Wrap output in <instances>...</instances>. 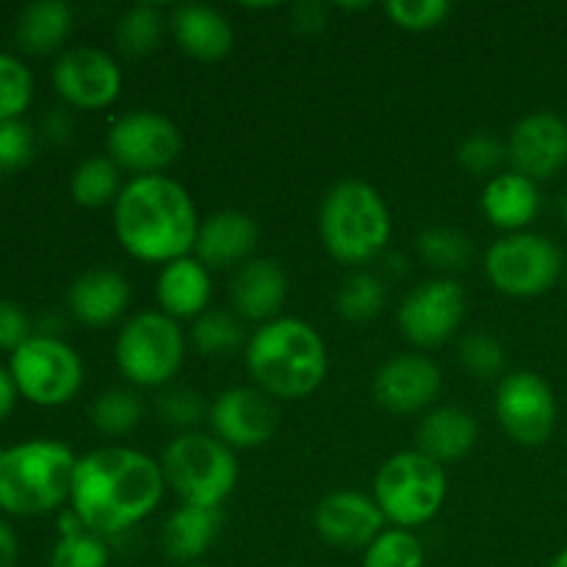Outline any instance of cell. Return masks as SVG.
Wrapping results in <instances>:
<instances>
[{"label": "cell", "instance_id": "obj_9", "mask_svg": "<svg viewBox=\"0 0 567 567\" xmlns=\"http://www.w3.org/2000/svg\"><path fill=\"white\" fill-rule=\"evenodd\" d=\"M485 275L504 297L535 299L563 280L565 260L548 236L532 230L509 233L485 252Z\"/></svg>", "mask_w": 567, "mask_h": 567}, {"label": "cell", "instance_id": "obj_49", "mask_svg": "<svg viewBox=\"0 0 567 567\" xmlns=\"http://www.w3.org/2000/svg\"><path fill=\"white\" fill-rule=\"evenodd\" d=\"M186 567H210V565H203V563H197V565H186Z\"/></svg>", "mask_w": 567, "mask_h": 567}, {"label": "cell", "instance_id": "obj_36", "mask_svg": "<svg viewBox=\"0 0 567 567\" xmlns=\"http://www.w3.org/2000/svg\"><path fill=\"white\" fill-rule=\"evenodd\" d=\"M33 100V75L17 55L0 50V122L22 120Z\"/></svg>", "mask_w": 567, "mask_h": 567}, {"label": "cell", "instance_id": "obj_29", "mask_svg": "<svg viewBox=\"0 0 567 567\" xmlns=\"http://www.w3.org/2000/svg\"><path fill=\"white\" fill-rule=\"evenodd\" d=\"M122 169L109 158V155H92L81 161L70 177V194L81 208H114L116 197L122 194Z\"/></svg>", "mask_w": 567, "mask_h": 567}, {"label": "cell", "instance_id": "obj_6", "mask_svg": "<svg viewBox=\"0 0 567 567\" xmlns=\"http://www.w3.org/2000/svg\"><path fill=\"white\" fill-rule=\"evenodd\" d=\"M166 491L188 507L221 509L238 485V460L230 446L205 432H183L172 437L161 457Z\"/></svg>", "mask_w": 567, "mask_h": 567}, {"label": "cell", "instance_id": "obj_45", "mask_svg": "<svg viewBox=\"0 0 567 567\" xmlns=\"http://www.w3.org/2000/svg\"><path fill=\"white\" fill-rule=\"evenodd\" d=\"M17 396H20V391H17L14 385V377H11L9 369L0 365V424L11 415V410H14L17 404Z\"/></svg>", "mask_w": 567, "mask_h": 567}, {"label": "cell", "instance_id": "obj_17", "mask_svg": "<svg viewBox=\"0 0 567 567\" xmlns=\"http://www.w3.org/2000/svg\"><path fill=\"white\" fill-rule=\"evenodd\" d=\"M441 388L443 377L437 363L419 352L393 354L388 363L380 365L374 382H371L377 404L396 415L432 410L435 399L441 396Z\"/></svg>", "mask_w": 567, "mask_h": 567}, {"label": "cell", "instance_id": "obj_42", "mask_svg": "<svg viewBox=\"0 0 567 567\" xmlns=\"http://www.w3.org/2000/svg\"><path fill=\"white\" fill-rule=\"evenodd\" d=\"M31 336V319H28L25 310L17 302L0 299V349L14 352V349H20Z\"/></svg>", "mask_w": 567, "mask_h": 567}, {"label": "cell", "instance_id": "obj_8", "mask_svg": "<svg viewBox=\"0 0 567 567\" xmlns=\"http://www.w3.org/2000/svg\"><path fill=\"white\" fill-rule=\"evenodd\" d=\"M116 369L136 388H166L186 360L181 324L161 310H142L122 324L114 343Z\"/></svg>", "mask_w": 567, "mask_h": 567}, {"label": "cell", "instance_id": "obj_31", "mask_svg": "<svg viewBox=\"0 0 567 567\" xmlns=\"http://www.w3.org/2000/svg\"><path fill=\"white\" fill-rule=\"evenodd\" d=\"M415 249L426 266L441 271V277H452L454 271L468 269V264L474 260V241L463 230L446 225L421 230L415 238Z\"/></svg>", "mask_w": 567, "mask_h": 567}, {"label": "cell", "instance_id": "obj_34", "mask_svg": "<svg viewBox=\"0 0 567 567\" xmlns=\"http://www.w3.org/2000/svg\"><path fill=\"white\" fill-rule=\"evenodd\" d=\"M144 419L142 399L125 388H111L100 393L92 404V424L100 435L122 437L136 430Z\"/></svg>", "mask_w": 567, "mask_h": 567}, {"label": "cell", "instance_id": "obj_20", "mask_svg": "<svg viewBox=\"0 0 567 567\" xmlns=\"http://www.w3.org/2000/svg\"><path fill=\"white\" fill-rule=\"evenodd\" d=\"M258 221L244 210H219L203 219L194 244V258L210 271L233 269L252 260L258 247Z\"/></svg>", "mask_w": 567, "mask_h": 567}, {"label": "cell", "instance_id": "obj_43", "mask_svg": "<svg viewBox=\"0 0 567 567\" xmlns=\"http://www.w3.org/2000/svg\"><path fill=\"white\" fill-rule=\"evenodd\" d=\"M291 25L297 28L305 37H313V33L324 31L327 28V6L316 3V0H302L291 9Z\"/></svg>", "mask_w": 567, "mask_h": 567}, {"label": "cell", "instance_id": "obj_25", "mask_svg": "<svg viewBox=\"0 0 567 567\" xmlns=\"http://www.w3.org/2000/svg\"><path fill=\"white\" fill-rule=\"evenodd\" d=\"M482 214L507 236L524 233L540 214V188L535 181L513 169L498 172L482 188Z\"/></svg>", "mask_w": 567, "mask_h": 567}, {"label": "cell", "instance_id": "obj_14", "mask_svg": "<svg viewBox=\"0 0 567 567\" xmlns=\"http://www.w3.org/2000/svg\"><path fill=\"white\" fill-rule=\"evenodd\" d=\"M53 86L66 105L81 111H103L122 92V70L116 59L92 44L64 50L53 66Z\"/></svg>", "mask_w": 567, "mask_h": 567}, {"label": "cell", "instance_id": "obj_2", "mask_svg": "<svg viewBox=\"0 0 567 567\" xmlns=\"http://www.w3.org/2000/svg\"><path fill=\"white\" fill-rule=\"evenodd\" d=\"M120 247L142 264L166 266L194 252L199 233L192 194L169 175L131 177L111 208Z\"/></svg>", "mask_w": 567, "mask_h": 567}, {"label": "cell", "instance_id": "obj_4", "mask_svg": "<svg viewBox=\"0 0 567 567\" xmlns=\"http://www.w3.org/2000/svg\"><path fill=\"white\" fill-rule=\"evenodd\" d=\"M393 221L388 203L360 177L338 181L319 208V236L327 252L347 266L380 258L391 241Z\"/></svg>", "mask_w": 567, "mask_h": 567}, {"label": "cell", "instance_id": "obj_27", "mask_svg": "<svg viewBox=\"0 0 567 567\" xmlns=\"http://www.w3.org/2000/svg\"><path fill=\"white\" fill-rule=\"evenodd\" d=\"M72 31V9L64 0H33L17 17V42L31 55H50Z\"/></svg>", "mask_w": 567, "mask_h": 567}, {"label": "cell", "instance_id": "obj_19", "mask_svg": "<svg viewBox=\"0 0 567 567\" xmlns=\"http://www.w3.org/2000/svg\"><path fill=\"white\" fill-rule=\"evenodd\" d=\"M288 299V275L275 258H252L230 280V308L241 321L269 324L280 319Z\"/></svg>", "mask_w": 567, "mask_h": 567}, {"label": "cell", "instance_id": "obj_40", "mask_svg": "<svg viewBox=\"0 0 567 567\" xmlns=\"http://www.w3.org/2000/svg\"><path fill=\"white\" fill-rule=\"evenodd\" d=\"M385 14L402 31L424 33L441 28L449 20L452 3L449 0H388Z\"/></svg>", "mask_w": 567, "mask_h": 567}, {"label": "cell", "instance_id": "obj_7", "mask_svg": "<svg viewBox=\"0 0 567 567\" xmlns=\"http://www.w3.org/2000/svg\"><path fill=\"white\" fill-rule=\"evenodd\" d=\"M449 496L446 468L419 449L388 457L374 474L371 498L396 529H419L443 509Z\"/></svg>", "mask_w": 567, "mask_h": 567}, {"label": "cell", "instance_id": "obj_22", "mask_svg": "<svg viewBox=\"0 0 567 567\" xmlns=\"http://www.w3.org/2000/svg\"><path fill=\"white\" fill-rule=\"evenodd\" d=\"M169 31L175 37L177 48L194 61L203 64H216L233 50L236 33H233L230 20L214 6L203 3H183L175 6L169 14Z\"/></svg>", "mask_w": 567, "mask_h": 567}, {"label": "cell", "instance_id": "obj_10", "mask_svg": "<svg viewBox=\"0 0 567 567\" xmlns=\"http://www.w3.org/2000/svg\"><path fill=\"white\" fill-rule=\"evenodd\" d=\"M9 371L20 396L39 408H64L83 385V360L55 336H31L11 352Z\"/></svg>", "mask_w": 567, "mask_h": 567}, {"label": "cell", "instance_id": "obj_15", "mask_svg": "<svg viewBox=\"0 0 567 567\" xmlns=\"http://www.w3.org/2000/svg\"><path fill=\"white\" fill-rule=\"evenodd\" d=\"M275 399L260 388H227L208 404L210 435L219 437L233 452L258 449L269 443L277 432Z\"/></svg>", "mask_w": 567, "mask_h": 567}, {"label": "cell", "instance_id": "obj_26", "mask_svg": "<svg viewBox=\"0 0 567 567\" xmlns=\"http://www.w3.org/2000/svg\"><path fill=\"white\" fill-rule=\"evenodd\" d=\"M221 509L181 504L161 529V546L172 563L197 565L221 535Z\"/></svg>", "mask_w": 567, "mask_h": 567}, {"label": "cell", "instance_id": "obj_13", "mask_svg": "<svg viewBox=\"0 0 567 567\" xmlns=\"http://www.w3.org/2000/svg\"><path fill=\"white\" fill-rule=\"evenodd\" d=\"M463 282L454 277H432L408 293L399 305V330L413 347L435 349L452 341L465 321Z\"/></svg>", "mask_w": 567, "mask_h": 567}, {"label": "cell", "instance_id": "obj_44", "mask_svg": "<svg viewBox=\"0 0 567 567\" xmlns=\"http://www.w3.org/2000/svg\"><path fill=\"white\" fill-rule=\"evenodd\" d=\"M17 559H20V543L14 529L0 518V567H14Z\"/></svg>", "mask_w": 567, "mask_h": 567}, {"label": "cell", "instance_id": "obj_28", "mask_svg": "<svg viewBox=\"0 0 567 567\" xmlns=\"http://www.w3.org/2000/svg\"><path fill=\"white\" fill-rule=\"evenodd\" d=\"M109 543L92 535L72 509H64L59 515V540L50 554V567H109Z\"/></svg>", "mask_w": 567, "mask_h": 567}, {"label": "cell", "instance_id": "obj_39", "mask_svg": "<svg viewBox=\"0 0 567 567\" xmlns=\"http://www.w3.org/2000/svg\"><path fill=\"white\" fill-rule=\"evenodd\" d=\"M155 413L166 426L183 432H194V426L208 419V408L203 402V393L192 388H166L155 402Z\"/></svg>", "mask_w": 567, "mask_h": 567}, {"label": "cell", "instance_id": "obj_50", "mask_svg": "<svg viewBox=\"0 0 567 567\" xmlns=\"http://www.w3.org/2000/svg\"><path fill=\"white\" fill-rule=\"evenodd\" d=\"M563 277H565V286H567V266H565V275Z\"/></svg>", "mask_w": 567, "mask_h": 567}, {"label": "cell", "instance_id": "obj_3", "mask_svg": "<svg viewBox=\"0 0 567 567\" xmlns=\"http://www.w3.org/2000/svg\"><path fill=\"white\" fill-rule=\"evenodd\" d=\"M247 371L255 385L271 399H308L321 388L330 371V354H327L324 338L313 324L293 316L260 324L249 336Z\"/></svg>", "mask_w": 567, "mask_h": 567}, {"label": "cell", "instance_id": "obj_48", "mask_svg": "<svg viewBox=\"0 0 567 567\" xmlns=\"http://www.w3.org/2000/svg\"><path fill=\"white\" fill-rule=\"evenodd\" d=\"M563 216H565V225H567V197H565V205H563Z\"/></svg>", "mask_w": 567, "mask_h": 567}, {"label": "cell", "instance_id": "obj_11", "mask_svg": "<svg viewBox=\"0 0 567 567\" xmlns=\"http://www.w3.org/2000/svg\"><path fill=\"white\" fill-rule=\"evenodd\" d=\"M109 158L133 177L164 175L183 150L181 127L161 111L136 109L116 116L105 136Z\"/></svg>", "mask_w": 567, "mask_h": 567}, {"label": "cell", "instance_id": "obj_47", "mask_svg": "<svg viewBox=\"0 0 567 567\" xmlns=\"http://www.w3.org/2000/svg\"><path fill=\"white\" fill-rule=\"evenodd\" d=\"M548 567H567V548H563V551L551 559V565Z\"/></svg>", "mask_w": 567, "mask_h": 567}, {"label": "cell", "instance_id": "obj_18", "mask_svg": "<svg viewBox=\"0 0 567 567\" xmlns=\"http://www.w3.org/2000/svg\"><path fill=\"white\" fill-rule=\"evenodd\" d=\"M385 524L374 498L358 491L327 493L313 513L319 537L338 551H365L388 529Z\"/></svg>", "mask_w": 567, "mask_h": 567}, {"label": "cell", "instance_id": "obj_12", "mask_svg": "<svg viewBox=\"0 0 567 567\" xmlns=\"http://www.w3.org/2000/svg\"><path fill=\"white\" fill-rule=\"evenodd\" d=\"M496 419L518 446H543L557 430V396L535 371H513L496 385Z\"/></svg>", "mask_w": 567, "mask_h": 567}, {"label": "cell", "instance_id": "obj_52", "mask_svg": "<svg viewBox=\"0 0 567 567\" xmlns=\"http://www.w3.org/2000/svg\"><path fill=\"white\" fill-rule=\"evenodd\" d=\"M0 454H3V452H0Z\"/></svg>", "mask_w": 567, "mask_h": 567}, {"label": "cell", "instance_id": "obj_1", "mask_svg": "<svg viewBox=\"0 0 567 567\" xmlns=\"http://www.w3.org/2000/svg\"><path fill=\"white\" fill-rule=\"evenodd\" d=\"M166 480L161 463L127 446H103L78 457L70 509L92 535L120 537L161 507Z\"/></svg>", "mask_w": 567, "mask_h": 567}, {"label": "cell", "instance_id": "obj_35", "mask_svg": "<svg viewBox=\"0 0 567 567\" xmlns=\"http://www.w3.org/2000/svg\"><path fill=\"white\" fill-rule=\"evenodd\" d=\"M424 543L410 529L388 526L363 551V567H424Z\"/></svg>", "mask_w": 567, "mask_h": 567}, {"label": "cell", "instance_id": "obj_32", "mask_svg": "<svg viewBox=\"0 0 567 567\" xmlns=\"http://www.w3.org/2000/svg\"><path fill=\"white\" fill-rule=\"evenodd\" d=\"M388 302V288L371 271H354L347 280L341 282L336 297V308L341 319L352 321V324H365L374 321L377 316L385 310Z\"/></svg>", "mask_w": 567, "mask_h": 567}, {"label": "cell", "instance_id": "obj_37", "mask_svg": "<svg viewBox=\"0 0 567 567\" xmlns=\"http://www.w3.org/2000/svg\"><path fill=\"white\" fill-rule=\"evenodd\" d=\"M460 363L480 380H496L504 377V365H507V352H504L502 341L493 338L491 332H468L460 341Z\"/></svg>", "mask_w": 567, "mask_h": 567}, {"label": "cell", "instance_id": "obj_16", "mask_svg": "<svg viewBox=\"0 0 567 567\" xmlns=\"http://www.w3.org/2000/svg\"><path fill=\"white\" fill-rule=\"evenodd\" d=\"M507 161L513 172L540 183L567 166V122L554 111H532L520 116L507 138Z\"/></svg>", "mask_w": 567, "mask_h": 567}, {"label": "cell", "instance_id": "obj_51", "mask_svg": "<svg viewBox=\"0 0 567 567\" xmlns=\"http://www.w3.org/2000/svg\"><path fill=\"white\" fill-rule=\"evenodd\" d=\"M282 567H297V565H282Z\"/></svg>", "mask_w": 567, "mask_h": 567}, {"label": "cell", "instance_id": "obj_5", "mask_svg": "<svg viewBox=\"0 0 567 567\" xmlns=\"http://www.w3.org/2000/svg\"><path fill=\"white\" fill-rule=\"evenodd\" d=\"M78 457L61 441H25L0 454V509L20 518L55 513L70 502Z\"/></svg>", "mask_w": 567, "mask_h": 567}, {"label": "cell", "instance_id": "obj_23", "mask_svg": "<svg viewBox=\"0 0 567 567\" xmlns=\"http://www.w3.org/2000/svg\"><path fill=\"white\" fill-rule=\"evenodd\" d=\"M210 297H214L210 269H205L194 255L161 266L158 280H155V299L164 316L175 321L199 319L205 310H210Z\"/></svg>", "mask_w": 567, "mask_h": 567}, {"label": "cell", "instance_id": "obj_30", "mask_svg": "<svg viewBox=\"0 0 567 567\" xmlns=\"http://www.w3.org/2000/svg\"><path fill=\"white\" fill-rule=\"evenodd\" d=\"M169 25L164 11L153 3H133L131 9L122 11L120 22H116V48L127 55V59H147L155 53L164 39V28Z\"/></svg>", "mask_w": 567, "mask_h": 567}, {"label": "cell", "instance_id": "obj_21", "mask_svg": "<svg viewBox=\"0 0 567 567\" xmlns=\"http://www.w3.org/2000/svg\"><path fill=\"white\" fill-rule=\"evenodd\" d=\"M131 282L122 271L109 269V266H94L78 275L66 291V308L81 324L111 327L125 316L131 305Z\"/></svg>", "mask_w": 567, "mask_h": 567}, {"label": "cell", "instance_id": "obj_38", "mask_svg": "<svg viewBox=\"0 0 567 567\" xmlns=\"http://www.w3.org/2000/svg\"><path fill=\"white\" fill-rule=\"evenodd\" d=\"M504 161H507V144L493 133H471L457 147V164L468 175H485L487 181L502 172Z\"/></svg>", "mask_w": 567, "mask_h": 567}, {"label": "cell", "instance_id": "obj_33", "mask_svg": "<svg viewBox=\"0 0 567 567\" xmlns=\"http://www.w3.org/2000/svg\"><path fill=\"white\" fill-rule=\"evenodd\" d=\"M244 343L241 319L230 310H205L192 324V347L203 358H225Z\"/></svg>", "mask_w": 567, "mask_h": 567}, {"label": "cell", "instance_id": "obj_41", "mask_svg": "<svg viewBox=\"0 0 567 567\" xmlns=\"http://www.w3.org/2000/svg\"><path fill=\"white\" fill-rule=\"evenodd\" d=\"M37 136L22 120L0 122V172H14L31 164Z\"/></svg>", "mask_w": 567, "mask_h": 567}, {"label": "cell", "instance_id": "obj_24", "mask_svg": "<svg viewBox=\"0 0 567 567\" xmlns=\"http://www.w3.org/2000/svg\"><path fill=\"white\" fill-rule=\"evenodd\" d=\"M476 441H480L476 419L468 410L452 408V404L426 410L415 430V449L441 465L468 457Z\"/></svg>", "mask_w": 567, "mask_h": 567}, {"label": "cell", "instance_id": "obj_46", "mask_svg": "<svg viewBox=\"0 0 567 567\" xmlns=\"http://www.w3.org/2000/svg\"><path fill=\"white\" fill-rule=\"evenodd\" d=\"M44 131H48V136L55 138V142H64V138L70 136V131H72L70 114H64L61 109H55L53 114L48 116V122H44Z\"/></svg>", "mask_w": 567, "mask_h": 567}]
</instances>
